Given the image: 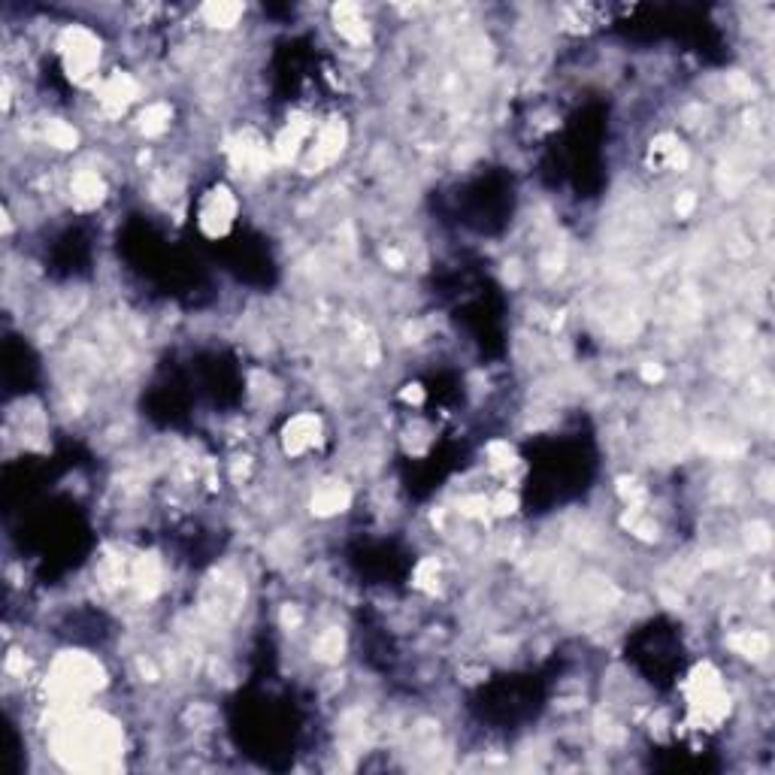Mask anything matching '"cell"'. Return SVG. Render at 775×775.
I'll use <instances>...</instances> for the list:
<instances>
[{"label":"cell","instance_id":"3957f363","mask_svg":"<svg viewBox=\"0 0 775 775\" xmlns=\"http://www.w3.org/2000/svg\"><path fill=\"white\" fill-rule=\"evenodd\" d=\"M282 448L288 457H306L319 452L324 440V425L316 413H297L285 421L282 428Z\"/></svg>","mask_w":775,"mask_h":775},{"label":"cell","instance_id":"8992f818","mask_svg":"<svg viewBox=\"0 0 775 775\" xmlns=\"http://www.w3.org/2000/svg\"><path fill=\"white\" fill-rule=\"evenodd\" d=\"M200 15H204V22H207L209 28L231 30L239 25V19L246 15V10L239 3H209V7L200 10Z\"/></svg>","mask_w":775,"mask_h":775},{"label":"cell","instance_id":"277c9868","mask_svg":"<svg viewBox=\"0 0 775 775\" xmlns=\"http://www.w3.org/2000/svg\"><path fill=\"white\" fill-rule=\"evenodd\" d=\"M107 192H110V188H107L103 173H97L91 167L76 170L67 182L70 204H73V209H79V212H91V209L100 207V204L107 200Z\"/></svg>","mask_w":775,"mask_h":775},{"label":"cell","instance_id":"6da1fadb","mask_svg":"<svg viewBox=\"0 0 775 775\" xmlns=\"http://www.w3.org/2000/svg\"><path fill=\"white\" fill-rule=\"evenodd\" d=\"M681 697H685V724L697 734H712L730 718L734 709L730 688L724 685L718 666L709 661L691 666V673L681 681Z\"/></svg>","mask_w":775,"mask_h":775},{"label":"cell","instance_id":"7a4b0ae2","mask_svg":"<svg viewBox=\"0 0 775 775\" xmlns=\"http://www.w3.org/2000/svg\"><path fill=\"white\" fill-rule=\"evenodd\" d=\"M239 222V197L234 185L216 180L194 200V224L207 239H224Z\"/></svg>","mask_w":775,"mask_h":775},{"label":"cell","instance_id":"5b68a950","mask_svg":"<svg viewBox=\"0 0 775 775\" xmlns=\"http://www.w3.org/2000/svg\"><path fill=\"white\" fill-rule=\"evenodd\" d=\"M333 28H336V34L343 40L355 42V46L370 37V25H367L364 13H360V7H348V3L333 7Z\"/></svg>","mask_w":775,"mask_h":775}]
</instances>
